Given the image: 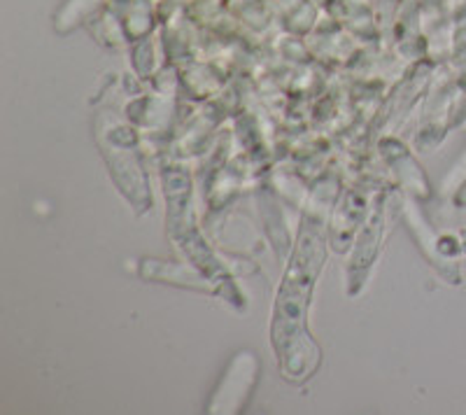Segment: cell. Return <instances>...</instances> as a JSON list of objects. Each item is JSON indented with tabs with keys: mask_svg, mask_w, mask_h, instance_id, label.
I'll return each instance as SVG.
<instances>
[{
	"mask_svg": "<svg viewBox=\"0 0 466 415\" xmlns=\"http://www.w3.org/2000/svg\"><path fill=\"white\" fill-rule=\"evenodd\" d=\"M257 357L252 352H238L228 364L222 383L215 390L210 401V413H238L240 406L248 400L249 390L257 383Z\"/></svg>",
	"mask_w": 466,
	"mask_h": 415,
	"instance_id": "obj_2",
	"label": "cell"
},
{
	"mask_svg": "<svg viewBox=\"0 0 466 415\" xmlns=\"http://www.w3.org/2000/svg\"><path fill=\"white\" fill-rule=\"evenodd\" d=\"M382 236V203H378L376 215L369 219L366 229L361 231L360 238H357V248L352 252V261H350V294H355L361 288V282L369 276V268H371L373 259H376L378 243H380Z\"/></svg>",
	"mask_w": 466,
	"mask_h": 415,
	"instance_id": "obj_3",
	"label": "cell"
},
{
	"mask_svg": "<svg viewBox=\"0 0 466 415\" xmlns=\"http://www.w3.org/2000/svg\"><path fill=\"white\" fill-rule=\"evenodd\" d=\"M461 173H466V149H464V155H461V159H460V161H457V166H455V171H452V177L461 176Z\"/></svg>",
	"mask_w": 466,
	"mask_h": 415,
	"instance_id": "obj_5",
	"label": "cell"
},
{
	"mask_svg": "<svg viewBox=\"0 0 466 415\" xmlns=\"http://www.w3.org/2000/svg\"><path fill=\"white\" fill-rule=\"evenodd\" d=\"M327 259V238L319 219L306 218L299 229L297 245L273 304L270 346L278 355L282 376L291 383L310 379L319 367V346L310 339L308 309L313 289Z\"/></svg>",
	"mask_w": 466,
	"mask_h": 415,
	"instance_id": "obj_1",
	"label": "cell"
},
{
	"mask_svg": "<svg viewBox=\"0 0 466 415\" xmlns=\"http://www.w3.org/2000/svg\"><path fill=\"white\" fill-rule=\"evenodd\" d=\"M452 203H455L457 208H466V176H464V180L460 182V187H457L455 197H452Z\"/></svg>",
	"mask_w": 466,
	"mask_h": 415,
	"instance_id": "obj_4",
	"label": "cell"
},
{
	"mask_svg": "<svg viewBox=\"0 0 466 415\" xmlns=\"http://www.w3.org/2000/svg\"><path fill=\"white\" fill-rule=\"evenodd\" d=\"M460 243H461V252L466 255V229L460 234Z\"/></svg>",
	"mask_w": 466,
	"mask_h": 415,
	"instance_id": "obj_6",
	"label": "cell"
}]
</instances>
